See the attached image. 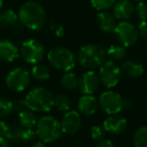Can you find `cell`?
Wrapping results in <instances>:
<instances>
[{"mask_svg":"<svg viewBox=\"0 0 147 147\" xmlns=\"http://www.w3.org/2000/svg\"><path fill=\"white\" fill-rule=\"evenodd\" d=\"M18 20L27 29L38 31L47 23V11L45 7L36 1H26L18 10Z\"/></svg>","mask_w":147,"mask_h":147,"instance_id":"obj_1","label":"cell"},{"mask_svg":"<svg viewBox=\"0 0 147 147\" xmlns=\"http://www.w3.org/2000/svg\"><path fill=\"white\" fill-rule=\"evenodd\" d=\"M106 51L96 43H88L80 47L78 51V61L84 69L93 71L100 67L106 61Z\"/></svg>","mask_w":147,"mask_h":147,"instance_id":"obj_2","label":"cell"},{"mask_svg":"<svg viewBox=\"0 0 147 147\" xmlns=\"http://www.w3.org/2000/svg\"><path fill=\"white\" fill-rule=\"evenodd\" d=\"M53 95L49 90L42 87L34 88L26 95L25 103L27 109L33 112H49L53 107Z\"/></svg>","mask_w":147,"mask_h":147,"instance_id":"obj_3","label":"cell"},{"mask_svg":"<svg viewBox=\"0 0 147 147\" xmlns=\"http://www.w3.org/2000/svg\"><path fill=\"white\" fill-rule=\"evenodd\" d=\"M36 137L43 143H51L61 136V123L53 116H43L37 121L35 129Z\"/></svg>","mask_w":147,"mask_h":147,"instance_id":"obj_4","label":"cell"},{"mask_svg":"<svg viewBox=\"0 0 147 147\" xmlns=\"http://www.w3.org/2000/svg\"><path fill=\"white\" fill-rule=\"evenodd\" d=\"M47 61L55 69L61 71H71L76 65V57L71 51L63 47H57L49 51Z\"/></svg>","mask_w":147,"mask_h":147,"instance_id":"obj_5","label":"cell"},{"mask_svg":"<svg viewBox=\"0 0 147 147\" xmlns=\"http://www.w3.org/2000/svg\"><path fill=\"white\" fill-rule=\"evenodd\" d=\"M19 53L27 63L37 65L43 59L45 49L43 45L39 40L29 38L23 41L19 49Z\"/></svg>","mask_w":147,"mask_h":147,"instance_id":"obj_6","label":"cell"},{"mask_svg":"<svg viewBox=\"0 0 147 147\" xmlns=\"http://www.w3.org/2000/svg\"><path fill=\"white\" fill-rule=\"evenodd\" d=\"M114 34L119 45H123L124 47L134 45L139 38L137 27L129 21H120L117 23Z\"/></svg>","mask_w":147,"mask_h":147,"instance_id":"obj_7","label":"cell"},{"mask_svg":"<svg viewBox=\"0 0 147 147\" xmlns=\"http://www.w3.org/2000/svg\"><path fill=\"white\" fill-rule=\"evenodd\" d=\"M123 102L124 100L120 96V94L114 91H105L101 94L98 100L101 110L109 116L119 114L124 108Z\"/></svg>","mask_w":147,"mask_h":147,"instance_id":"obj_8","label":"cell"},{"mask_svg":"<svg viewBox=\"0 0 147 147\" xmlns=\"http://www.w3.org/2000/svg\"><path fill=\"white\" fill-rule=\"evenodd\" d=\"M5 82L11 91L22 92L30 83V74L24 67H15L8 73Z\"/></svg>","mask_w":147,"mask_h":147,"instance_id":"obj_9","label":"cell"},{"mask_svg":"<svg viewBox=\"0 0 147 147\" xmlns=\"http://www.w3.org/2000/svg\"><path fill=\"white\" fill-rule=\"evenodd\" d=\"M121 69L117 63L110 61H106L100 67L99 71V78L100 82L106 88L111 89L118 85L121 78Z\"/></svg>","mask_w":147,"mask_h":147,"instance_id":"obj_10","label":"cell"},{"mask_svg":"<svg viewBox=\"0 0 147 147\" xmlns=\"http://www.w3.org/2000/svg\"><path fill=\"white\" fill-rule=\"evenodd\" d=\"M100 87L99 75L94 71H86L78 79V88L83 95H93Z\"/></svg>","mask_w":147,"mask_h":147,"instance_id":"obj_11","label":"cell"},{"mask_svg":"<svg viewBox=\"0 0 147 147\" xmlns=\"http://www.w3.org/2000/svg\"><path fill=\"white\" fill-rule=\"evenodd\" d=\"M59 123H61V128L63 133L73 135L79 132V130L82 127V117H81L80 113L77 111L69 110L65 112Z\"/></svg>","mask_w":147,"mask_h":147,"instance_id":"obj_12","label":"cell"},{"mask_svg":"<svg viewBox=\"0 0 147 147\" xmlns=\"http://www.w3.org/2000/svg\"><path fill=\"white\" fill-rule=\"evenodd\" d=\"M128 123L123 116L119 114L110 115L104 120L103 128L106 132L113 135H120L126 131Z\"/></svg>","mask_w":147,"mask_h":147,"instance_id":"obj_13","label":"cell"},{"mask_svg":"<svg viewBox=\"0 0 147 147\" xmlns=\"http://www.w3.org/2000/svg\"><path fill=\"white\" fill-rule=\"evenodd\" d=\"M19 57L17 45L10 39H0V61L12 63Z\"/></svg>","mask_w":147,"mask_h":147,"instance_id":"obj_14","label":"cell"},{"mask_svg":"<svg viewBox=\"0 0 147 147\" xmlns=\"http://www.w3.org/2000/svg\"><path fill=\"white\" fill-rule=\"evenodd\" d=\"M133 13L134 5L130 0H117L113 6V15L121 21H127Z\"/></svg>","mask_w":147,"mask_h":147,"instance_id":"obj_15","label":"cell"},{"mask_svg":"<svg viewBox=\"0 0 147 147\" xmlns=\"http://www.w3.org/2000/svg\"><path fill=\"white\" fill-rule=\"evenodd\" d=\"M98 100L93 95H83L78 101V110L85 116H92L98 111Z\"/></svg>","mask_w":147,"mask_h":147,"instance_id":"obj_16","label":"cell"},{"mask_svg":"<svg viewBox=\"0 0 147 147\" xmlns=\"http://www.w3.org/2000/svg\"><path fill=\"white\" fill-rule=\"evenodd\" d=\"M97 24L99 28L106 33H114L117 21L115 16L108 11H101L97 15Z\"/></svg>","mask_w":147,"mask_h":147,"instance_id":"obj_17","label":"cell"},{"mask_svg":"<svg viewBox=\"0 0 147 147\" xmlns=\"http://www.w3.org/2000/svg\"><path fill=\"white\" fill-rule=\"evenodd\" d=\"M121 73L131 79H137L144 74V67L141 63L135 59L124 61L121 65Z\"/></svg>","mask_w":147,"mask_h":147,"instance_id":"obj_18","label":"cell"},{"mask_svg":"<svg viewBox=\"0 0 147 147\" xmlns=\"http://www.w3.org/2000/svg\"><path fill=\"white\" fill-rule=\"evenodd\" d=\"M106 55L109 57L110 61H113L115 63H122L126 59L127 51L126 47L121 45H112L106 51Z\"/></svg>","mask_w":147,"mask_h":147,"instance_id":"obj_19","label":"cell"},{"mask_svg":"<svg viewBox=\"0 0 147 147\" xmlns=\"http://www.w3.org/2000/svg\"><path fill=\"white\" fill-rule=\"evenodd\" d=\"M18 21V15L12 9H6L0 13V26L4 28L15 27Z\"/></svg>","mask_w":147,"mask_h":147,"instance_id":"obj_20","label":"cell"},{"mask_svg":"<svg viewBox=\"0 0 147 147\" xmlns=\"http://www.w3.org/2000/svg\"><path fill=\"white\" fill-rule=\"evenodd\" d=\"M18 120L20 126L25 129H32L34 126H36L37 123V119L34 112L29 109H25L20 113H18Z\"/></svg>","mask_w":147,"mask_h":147,"instance_id":"obj_21","label":"cell"},{"mask_svg":"<svg viewBox=\"0 0 147 147\" xmlns=\"http://www.w3.org/2000/svg\"><path fill=\"white\" fill-rule=\"evenodd\" d=\"M31 76L38 82H43V81H47L49 79L51 71L47 65L37 63V65H33L32 69H31Z\"/></svg>","mask_w":147,"mask_h":147,"instance_id":"obj_22","label":"cell"},{"mask_svg":"<svg viewBox=\"0 0 147 147\" xmlns=\"http://www.w3.org/2000/svg\"><path fill=\"white\" fill-rule=\"evenodd\" d=\"M61 84L65 91H74L78 88V78L74 73L67 71L61 77Z\"/></svg>","mask_w":147,"mask_h":147,"instance_id":"obj_23","label":"cell"},{"mask_svg":"<svg viewBox=\"0 0 147 147\" xmlns=\"http://www.w3.org/2000/svg\"><path fill=\"white\" fill-rule=\"evenodd\" d=\"M134 147H147V125L139 127L133 136Z\"/></svg>","mask_w":147,"mask_h":147,"instance_id":"obj_24","label":"cell"},{"mask_svg":"<svg viewBox=\"0 0 147 147\" xmlns=\"http://www.w3.org/2000/svg\"><path fill=\"white\" fill-rule=\"evenodd\" d=\"M53 106L61 112H67L71 107V101L67 96L63 94L57 95L53 99Z\"/></svg>","mask_w":147,"mask_h":147,"instance_id":"obj_25","label":"cell"},{"mask_svg":"<svg viewBox=\"0 0 147 147\" xmlns=\"http://www.w3.org/2000/svg\"><path fill=\"white\" fill-rule=\"evenodd\" d=\"M22 131L23 128L20 125H13L10 126L8 131V134L6 136V140L8 142L12 143H18L21 141V136H22Z\"/></svg>","mask_w":147,"mask_h":147,"instance_id":"obj_26","label":"cell"},{"mask_svg":"<svg viewBox=\"0 0 147 147\" xmlns=\"http://www.w3.org/2000/svg\"><path fill=\"white\" fill-rule=\"evenodd\" d=\"M13 112V103L8 99L0 97V118H6Z\"/></svg>","mask_w":147,"mask_h":147,"instance_id":"obj_27","label":"cell"},{"mask_svg":"<svg viewBox=\"0 0 147 147\" xmlns=\"http://www.w3.org/2000/svg\"><path fill=\"white\" fill-rule=\"evenodd\" d=\"M116 1L117 0H91V4L94 7V9L101 12L113 7Z\"/></svg>","mask_w":147,"mask_h":147,"instance_id":"obj_28","label":"cell"},{"mask_svg":"<svg viewBox=\"0 0 147 147\" xmlns=\"http://www.w3.org/2000/svg\"><path fill=\"white\" fill-rule=\"evenodd\" d=\"M134 13L139 20H147V3L144 1L137 2V4L134 6Z\"/></svg>","mask_w":147,"mask_h":147,"instance_id":"obj_29","label":"cell"},{"mask_svg":"<svg viewBox=\"0 0 147 147\" xmlns=\"http://www.w3.org/2000/svg\"><path fill=\"white\" fill-rule=\"evenodd\" d=\"M91 136L97 142H100V141L104 140L105 137H106V131L104 130L102 126H99V125H95L91 129Z\"/></svg>","mask_w":147,"mask_h":147,"instance_id":"obj_30","label":"cell"},{"mask_svg":"<svg viewBox=\"0 0 147 147\" xmlns=\"http://www.w3.org/2000/svg\"><path fill=\"white\" fill-rule=\"evenodd\" d=\"M36 137V133L33 129H25L23 128L22 136H21V141L25 143L32 142Z\"/></svg>","mask_w":147,"mask_h":147,"instance_id":"obj_31","label":"cell"},{"mask_svg":"<svg viewBox=\"0 0 147 147\" xmlns=\"http://www.w3.org/2000/svg\"><path fill=\"white\" fill-rule=\"evenodd\" d=\"M51 29L53 31V33H55V36L57 37H63V35H65V28H63V25L59 24L57 22H55V21H53V22H51Z\"/></svg>","mask_w":147,"mask_h":147,"instance_id":"obj_32","label":"cell"},{"mask_svg":"<svg viewBox=\"0 0 147 147\" xmlns=\"http://www.w3.org/2000/svg\"><path fill=\"white\" fill-rule=\"evenodd\" d=\"M137 30H138L139 37H141L143 40L147 41V20L141 21L137 27Z\"/></svg>","mask_w":147,"mask_h":147,"instance_id":"obj_33","label":"cell"},{"mask_svg":"<svg viewBox=\"0 0 147 147\" xmlns=\"http://www.w3.org/2000/svg\"><path fill=\"white\" fill-rule=\"evenodd\" d=\"M9 128H10V126H9L6 122H4V121H0V138L6 139Z\"/></svg>","mask_w":147,"mask_h":147,"instance_id":"obj_34","label":"cell"},{"mask_svg":"<svg viewBox=\"0 0 147 147\" xmlns=\"http://www.w3.org/2000/svg\"><path fill=\"white\" fill-rule=\"evenodd\" d=\"M25 109H27L25 100H18V101H16V102L13 103V110H14L15 112L20 113L21 111L25 110Z\"/></svg>","mask_w":147,"mask_h":147,"instance_id":"obj_35","label":"cell"},{"mask_svg":"<svg viewBox=\"0 0 147 147\" xmlns=\"http://www.w3.org/2000/svg\"><path fill=\"white\" fill-rule=\"evenodd\" d=\"M96 147H116V146H115V144L111 140H109V139H104V140L98 142Z\"/></svg>","mask_w":147,"mask_h":147,"instance_id":"obj_36","label":"cell"},{"mask_svg":"<svg viewBox=\"0 0 147 147\" xmlns=\"http://www.w3.org/2000/svg\"><path fill=\"white\" fill-rule=\"evenodd\" d=\"M0 147H11L10 142L4 138H0Z\"/></svg>","mask_w":147,"mask_h":147,"instance_id":"obj_37","label":"cell"},{"mask_svg":"<svg viewBox=\"0 0 147 147\" xmlns=\"http://www.w3.org/2000/svg\"><path fill=\"white\" fill-rule=\"evenodd\" d=\"M123 104H124L125 108H127V109H132L133 108V102H132V100H129V99H127V100H124Z\"/></svg>","mask_w":147,"mask_h":147,"instance_id":"obj_38","label":"cell"},{"mask_svg":"<svg viewBox=\"0 0 147 147\" xmlns=\"http://www.w3.org/2000/svg\"><path fill=\"white\" fill-rule=\"evenodd\" d=\"M30 147H47V146H45V143L41 142V141H38V142H34Z\"/></svg>","mask_w":147,"mask_h":147,"instance_id":"obj_39","label":"cell"},{"mask_svg":"<svg viewBox=\"0 0 147 147\" xmlns=\"http://www.w3.org/2000/svg\"><path fill=\"white\" fill-rule=\"evenodd\" d=\"M3 7V0H0V10Z\"/></svg>","mask_w":147,"mask_h":147,"instance_id":"obj_40","label":"cell"},{"mask_svg":"<svg viewBox=\"0 0 147 147\" xmlns=\"http://www.w3.org/2000/svg\"><path fill=\"white\" fill-rule=\"evenodd\" d=\"M130 1H135V2H140V1H143V0H130Z\"/></svg>","mask_w":147,"mask_h":147,"instance_id":"obj_41","label":"cell"},{"mask_svg":"<svg viewBox=\"0 0 147 147\" xmlns=\"http://www.w3.org/2000/svg\"><path fill=\"white\" fill-rule=\"evenodd\" d=\"M26 1H36V0H26Z\"/></svg>","mask_w":147,"mask_h":147,"instance_id":"obj_42","label":"cell"},{"mask_svg":"<svg viewBox=\"0 0 147 147\" xmlns=\"http://www.w3.org/2000/svg\"><path fill=\"white\" fill-rule=\"evenodd\" d=\"M146 81H147V76H146Z\"/></svg>","mask_w":147,"mask_h":147,"instance_id":"obj_43","label":"cell"}]
</instances>
